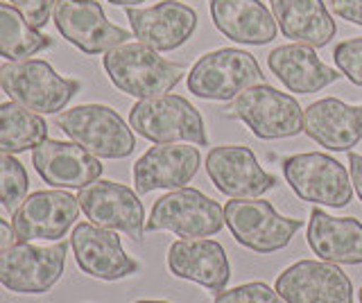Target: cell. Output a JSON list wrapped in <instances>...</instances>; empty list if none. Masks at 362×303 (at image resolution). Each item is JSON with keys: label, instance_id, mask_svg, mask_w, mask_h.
Masks as SVG:
<instances>
[{"label": "cell", "instance_id": "obj_13", "mask_svg": "<svg viewBox=\"0 0 362 303\" xmlns=\"http://www.w3.org/2000/svg\"><path fill=\"white\" fill-rule=\"evenodd\" d=\"M52 18L59 35L84 54H105L132 39L127 30L111 23L95 0H57Z\"/></svg>", "mask_w": 362, "mask_h": 303}, {"label": "cell", "instance_id": "obj_7", "mask_svg": "<svg viewBox=\"0 0 362 303\" xmlns=\"http://www.w3.org/2000/svg\"><path fill=\"white\" fill-rule=\"evenodd\" d=\"M281 167L292 193L301 201L315 206L344 208L354 199V184H351L349 170L331 154H290L281 161Z\"/></svg>", "mask_w": 362, "mask_h": 303}, {"label": "cell", "instance_id": "obj_22", "mask_svg": "<svg viewBox=\"0 0 362 303\" xmlns=\"http://www.w3.org/2000/svg\"><path fill=\"white\" fill-rule=\"evenodd\" d=\"M213 25L240 46H265L276 39V18L260 0H209Z\"/></svg>", "mask_w": 362, "mask_h": 303}, {"label": "cell", "instance_id": "obj_14", "mask_svg": "<svg viewBox=\"0 0 362 303\" xmlns=\"http://www.w3.org/2000/svg\"><path fill=\"white\" fill-rule=\"evenodd\" d=\"M274 290L286 303H354V283L335 263L297 261L276 278Z\"/></svg>", "mask_w": 362, "mask_h": 303}, {"label": "cell", "instance_id": "obj_5", "mask_svg": "<svg viewBox=\"0 0 362 303\" xmlns=\"http://www.w3.org/2000/svg\"><path fill=\"white\" fill-rule=\"evenodd\" d=\"M226 118L245 122L260 141L292 138L303 131V109L294 95L269 84H256L231 100L224 109Z\"/></svg>", "mask_w": 362, "mask_h": 303}, {"label": "cell", "instance_id": "obj_25", "mask_svg": "<svg viewBox=\"0 0 362 303\" xmlns=\"http://www.w3.org/2000/svg\"><path fill=\"white\" fill-rule=\"evenodd\" d=\"M283 37L310 48H324L335 37L337 25L324 0H269Z\"/></svg>", "mask_w": 362, "mask_h": 303}, {"label": "cell", "instance_id": "obj_34", "mask_svg": "<svg viewBox=\"0 0 362 303\" xmlns=\"http://www.w3.org/2000/svg\"><path fill=\"white\" fill-rule=\"evenodd\" d=\"M16 242V235H14V229H11V224L5 222L0 218V249H5V246L14 244Z\"/></svg>", "mask_w": 362, "mask_h": 303}, {"label": "cell", "instance_id": "obj_27", "mask_svg": "<svg viewBox=\"0 0 362 303\" xmlns=\"http://www.w3.org/2000/svg\"><path fill=\"white\" fill-rule=\"evenodd\" d=\"M54 46V39L34 30L11 3H0V57L30 59Z\"/></svg>", "mask_w": 362, "mask_h": 303}, {"label": "cell", "instance_id": "obj_21", "mask_svg": "<svg viewBox=\"0 0 362 303\" xmlns=\"http://www.w3.org/2000/svg\"><path fill=\"white\" fill-rule=\"evenodd\" d=\"M303 133L320 148L351 152L362 141V105L324 97L303 111Z\"/></svg>", "mask_w": 362, "mask_h": 303}, {"label": "cell", "instance_id": "obj_6", "mask_svg": "<svg viewBox=\"0 0 362 303\" xmlns=\"http://www.w3.org/2000/svg\"><path fill=\"white\" fill-rule=\"evenodd\" d=\"M265 75L252 52L240 48H220L202 54L186 77L192 95L211 102H231L245 88L263 84Z\"/></svg>", "mask_w": 362, "mask_h": 303}, {"label": "cell", "instance_id": "obj_3", "mask_svg": "<svg viewBox=\"0 0 362 303\" xmlns=\"http://www.w3.org/2000/svg\"><path fill=\"white\" fill-rule=\"evenodd\" d=\"M68 138L98 159H127L136 150L132 125L107 105H77L54 118Z\"/></svg>", "mask_w": 362, "mask_h": 303}, {"label": "cell", "instance_id": "obj_30", "mask_svg": "<svg viewBox=\"0 0 362 303\" xmlns=\"http://www.w3.org/2000/svg\"><path fill=\"white\" fill-rule=\"evenodd\" d=\"M333 61L342 77L351 84L362 86V37L339 41L333 48Z\"/></svg>", "mask_w": 362, "mask_h": 303}, {"label": "cell", "instance_id": "obj_9", "mask_svg": "<svg viewBox=\"0 0 362 303\" xmlns=\"http://www.w3.org/2000/svg\"><path fill=\"white\" fill-rule=\"evenodd\" d=\"M68 242H14L0 249V285L14 295H45L64 276Z\"/></svg>", "mask_w": 362, "mask_h": 303}, {"label": "cell", "instance_id": "obj_24", "mask_svg": "<svg viewBox=\"0 0 362 303\" xmlns=\"http://www.w3.org/2000/svg\"><path fill=\"white\" fill-rule=\"evenodd\" d=\"M305 240L322 261L362 265V222L356 218H333L322 208H313Z\"/></svg>", "mask_w": 362, "mask_h": 303}, {"label": "cell", "instance_id": "obj_8", "mask_svg": "<svg viewBox=\"0 0 362 303\" xmlns=\"http://www.w3.org/2000/svg\"><path fill=\"white\" fill-rule=\"evenodd\" d=\"M224 224L233 240L254 254H274L286 249L303 227V220L286 218L267 199H231L224 204Z\"/></svg>", "mask_w": 362, "mask_h": 303}, {"label": "cell", "instance_id": "obj_20", "mask_svg": "<svg viewBox=\"0 0 362 303\" xmlns=\"http://www.w3.org/2000/svg\"><path fill=\"white\" fill-rule=\"evenodd\" d=\"M168 269L175 278L192 280L211 292H222L231 280L224 246L211 238H179L168 249Z\"/></svg>", "mask_w": 362, "mask_h": 303}, {"label": "cell", "instance_id": "obj_4", "mask_svg": "<svg viewBox=\"0 0 362 303\" xmlns=\"http://www.w3.org/2000/svg\"><path fill=\"white\" fill-rule=\"evenodd\" d=\"M129 125L152 143H192L206 148L209 133L199 109L181 95H156L139 100L129 111Z\"/></svg>", "mask_w": 362, "mask_h": 303}, {"label": "cell", "instance_id": "obj_19", "mask_svg": "<svg viewBox=\"0 0 362 303\" xmlns=\"http://www.w3.org/2000/svg\"><path fill=\"white\" fill-rule=\"evenodd\" d=\"M32 165L37 174L52 188L82 190L102 177V163L98 156L79 148L73 141L45 138L32 150Z\"/></svg>", "mask_w": 362, "mask_h": 303}, {"label": "cell", "instance_id": "obj_15", "mask_svg": "<svg viewBox=\"0 0 362 303\" xmlns=\"http://www.w3.org/2000/svg\"><path fill=\"white\" fill-rule=\"evenodd\" d=\"M206 174L222 195L252 199L276 188V177L258 163L247 145H220L206 154Z\"/></svg>", "mask_w": 362, "mask_h": 303}, {"label": "cell", "instance_id": "obj_11", "mask_svg": "<svg viewBox=\"0 0 362 303\" xmlns=\"http://www.w3.org/2000/svg\"><path fill=\"white\" fill-rule=\"evenodd\" d=\"M79 210L82 208H79L77 197L62 188L37 190L11 213V229L18 242H59L75 227Z\"/></svg>", "mask_w": 362, "mask_h": 303}, {"label": "cell", "instance_id": "obj_28", "mask_svg": "<svg viewBox=\"0 0 362 303\" xmlns=\"http://www.w3.org/2000/svg\"><path fill=\"white\" fill-rule=\"evenodd\" d=\"M30 179L28 170L14 154L0 152V204L14 213L28 197Z\"/></svg>", "mask_w": 362, "mask_h": 303}, {"label": "cell", "instance_id": "obj_18", "mask_svg": "<svg viewBox=\"0 0 362 303\" xmlns=\"http://www.w3.org/2000/svg\"><path fill=\"white\" fill-rule=\"evenodd\" d=\"M134 37L156 52H173L195 35L197 12L186 3L161 0L152 7H127Z\"/></svg>", "mask_w": 362, "mask_h": 303}, {"label": "cell", "instance_id": "obj_31", "mask_svg": "<svg viewBox=\"0 0 362 303\" xmlns=\"http://www.w3.org/2000/svg\"><path fill=\"white\" fill-rule=\"evenodd\" d=\"M9 3L18 9L23 18H25L34 30H41L48 25L57 0H9Z\"/></svg>", "mask_w": 362, "mask_h": 303}, {"label": "cell", "instance_id": "obj_26", "mask_svg": "<svg viewBox=\"0 0 362 303\" xmlns=\"http://www.w3.org/2000/svg\"><path fill=\"white\" fill-rule=\"evenodd\" d=\"M48 138V122L14 100L0 102V152L21 154Z\"/></svg>", "mask_w": 362, "mask_h": 303}, {"label": "cell", "instance_id": "obj_16", "mask_svg": "<svg viewBox=\"0 0 362 303\" xmlns=\"http://www.w3.org/2000/svg\"><path fill=\"white\" fill-rule=\"evenodd\" d=\"M202 165V154L192 143H156L134 163V190L150 195L152 190L186 188Z\"/></svg>", "mask_w": 362, "mask_h": 303}, {"label": "cell", "instance_id": "obj_32", "mask_svg": "<svg viewBox=\"0 0 362 303\" xmlns=\"http://www.w3.org/2000/svg\"><path fill=\"white\" fill-rule=\"evenodd\" d=\"M331 12L362 28V0H331Z\"/></svg>", "mask_w": 362, "mask_h": 303}, {"label": "cell", "instance_id": "obj_35", "mask_svg": "<svg viewBox=\"0 0 362 303\" xmlns=\"http://www.w3.org/2000/svg\"><path fill=\"white\" fill-rule=\"evenodd\" d=\"M111 5H120V7H134L139 3H145V0H109Z\"/></svg>", "mask_w": 362, "mask_h": 303}, {"label": "cell", "instance_id": "obj_23", "mask_svg": "<svg viewBox=\"0 0 362 303\" xmlns=\"http://www.w3.org/2000/svg\"><path fill=\"white\" fill-rule=\"evenodd\" d=\"M267 66L288 91L301 95L320 93L342 77V73L333 71L317 57L315 48L303 46V43L276 46L267 54Z\"/></svg>", "mask_w": 362, "mask_h": 303}, {"label": "cell", "instance_id": "obj_1", "mask_svg": "<svg viewBox=\"0 0 362 303\" xmlns=\"http://www.w3.org/2000/svg\"><path fill=\"white\" fill-rule=\"evenodd\" d=\"M102 66L118 91L139 100L170 93L186 75L184 64L161 57L141 41H127L111 48L102 57Z\"/></svg>", "mask_w": 362, "mask_h": 303}, {"label": "cell", "instance_id": "obj_36", "mask_svg": "<svg viewBox=\"0 0 362 303\" xmlns=\"http://www.w3.org/2000/svg\"><path fill=\"white\" fill-rule=\"evenodd\" d=\"M134 303H170V301H163V299H141V301H134Z\"/></svg>", "mask_w": 362, "mask_h": 303}, {"label": "cell", "instance_id": "obj_10", "mask_svg": "<svg viewBox=\"0 0 362 303\" xmlns=\"http://www.w3.org/2000/svg\"><path fill=\"white\" fill-rule=\"evenodd\" d=\"M224 227V208L197 188L170 190L154 201L145 231H170L177 238H211Z\"/></svg>", "mask_w": 362, "mask_h": 303}, {"label": "cell", "instance_id": "obj_12", "mask_svg": "<svg viewBox=\"0 0 362 303\" xmlns=\"http://www.w3.org/2000/svg\"><path fill=\"white\" fill-rule=\"evenodd\" d=\"M77 201L84 215L98 227L122 231L134 242L143 240L147 222L145 208L139 193L129 186L98 179V182L79 190Z\"/></svg>", "mask_w": 362, "mask_h": 303}, {"label": "cell", "instance_id": "obj_17", "mask_svg": "<svg viewBox=\"0 0 362 303\" xmlns=\"http://www.w3.org/2000/svg\"><path fill=\"white\" fill-rule=\"evenodd\" d=\"M71 246L77 267L90 278L120 280L139 274L141 265L124 254L116 231L98 227L93 222H79L73 227Z\"/></svg>", "mask_w": 362, "mask_h": 303}, {"label": "cell", "instance_id": "obj_29", "mask_svg": "<svg viewBox=\"0 0 362 303\" xmlns=\"http://www.w3.org/2000/svg\"><path fill=\"white\" fill-rule=\"evenodd\" d=\"M213 303H286L274 287H269L263 280H252L231 290H222L215 295Z\"/></svg>", "mask_w": 362, "mask_h": 303}, {"label": "cell", "instance_id": "obj_37", "mask_svg": "<svg viewBox=\"0 0 362 303\" xmlns=\"http://www.w3.org/2000/svg\"><path fill=\"white\" fill-rule=\"evenodd\" d=\"M358 297H360V303H362V287L358 290Z\"/></svg>", "mask_w": 362, "mask_h": 303}, {"label": "cell", "instance_id": "obj_33", "mask_svg": "<svg viewBox=\"0 0 362 303\" xmlns=\"http://www.w3.org/2000/svg\"><path fill=\"white\" fill-rule=\"evenodd\" d=\"M349 154V172H351V184H354L356 193L362 201V154H356L354 150Z\"/></svg>", "mask_w": 362, "mask_h": 303}, {"label": "cell", "instance_id": "obj_2", "mask_svg": "<svg viewBox=\"0 0 362 303\" xmlns=\"http://www.w3.org/2000/svg\"><path fill=\"white\" fill-rule=\"evenodd\" d=\"M0 86L21 107L34 114H62L79 93L82 82L57 73L43 59H21L0 66Z\"/></svg>", "mask_w": 362, "mask_h": 303}]
</instances>
